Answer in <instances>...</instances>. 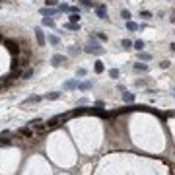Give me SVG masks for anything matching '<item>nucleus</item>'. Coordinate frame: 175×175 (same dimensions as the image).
<instances>
[{
    "mask_svg": "<svg viewBox=\"0 0 175 175\" xmlns=\"http://www.w3.org/2000/svg\"><path fill=\"white\" fill-rule=\"evenodd\" d=\"M109 76H111V78H119V70H117V68L109 70Z\"/></svg>",
    "mask_w": 175,
    "mask_h": 175,
    "instance_id": "obj_27",
    "label": "nucleus"
},
{
    "mask_svg": "<svg viewBox=\"0 0 175 175\" xmlns=\"http://www.w3.org/2000/svg\"><path fill=\"white\" fill-rule=\"evenodd\" d=\"M18 64H19L18 57H14V60H12V70H16V68H18Z\"/></svg>",
    "mask_w": 175,
    "mask_h": 175,
    "instance_id": "obj_29",
    "label": "nucleus"
},
{
    "mask_svg": "<svg viewBox=\"0 0 175 175\" xmlns=\"http://www.w3.org/2000/svg\"><path fill=\"white\" fill-rule=\"evenodd\" d=\"M78 88H80V90H90L91 84H90V82H84V84H78Z\"/></svg>",
    "mask_w": 175,
    "mask_h": 175,
    "instance_id": "obj_23",
    "label": "nucleus"
},
{
    "mask_svg": "<svg viewBox=\"0 0 175 175\" xmlns=\"http://www.w3.org/2000/svg\"><path fill=\"white\" fill-rule=\"evenodd\" d=\"M140 58H142V60H150L152 57H150L148 53H140Z\"/></svg>",
    "mask_w": 175,
    "mask_h": 175,
    "instance_id": "obj_30",
    "label": "nucleus"
},
{
    "mask_svg": "<svg viewBox=\"0 0 175 175\" xmlns=\"http://www.w3.org/2000/svg\"><path fill=\"white\" fill-rule=\"evenodd\" d=\"M47 2V6H55V4H57V0H45Z\"/></svg>",
    "mask_w": 175,
    "mask_h": 175,
    "instance_id": "obj_34",
    "label": "nucleus"
},
{
    "mask_svg": "<svg viewBox=\"0 0 175 175\" xmlns=\"http://www.w3.org/2000/svg\"><path fill=\"white\" fill-rule=\"evenodd\" d=\"M35 39H37V43L41 47L45 45L47 43V39H45V33H43V29H41V27H35Z\"/></svg>",
    "mask_w": 175,
    "mask_h": 175,
    "instance_id": "obj_3",
    "label": "nucleus"
},
{
    "mask_svg": "<svg viewBox=\"0 0 175 175\" xmlns=\"http://www.w3.org/2000/svg\"><path fill=\"white\" fill-rule=\"evenodd\" d=\"M78 76H86V68H78Z\"/></svg>",
    "mask_w": 175,
    "mask_h": 175,
    "instance_id": "obj_33",
    "label": "nucleus"
},
{
    "mask_svg": "<svg viewBox=\"0 0 175 175\" xmlns=\"http://www.w3.org/2000/svg\"><path fill=\"white\" fill-rule=\"evenodd\" d=\"M0 41H4V39H2V35H0Z\"/></svg>",
    "mask_w": 175,
    "mask_h": 175,
    "instance_id": "obj_38",
    "label": "nucleus"
},
{
    "mask_svg": "<svg viewBox=\"0 0 175 175\" xmlns=\"http://www.w3.org/2000/svg\"><path fill=\"white\" fill-rule=\"evenodd\" d=\"M51 62H53V66H60V64L66 62V57H62V55H53Z\"/></svg>",
    "mask_w": 175,
    "mask_h": 175,
    "instance_id": "obj_4",
    "label": "nucleus"
},
{
    "mask_svg": "<svg viewBox=\"0 0 175 175\" xmlns=\"http://www.w3.org/2000/svg\"><path fill=\"white\" fill-rule=\"evenodd\" d=\"M41 14H43V16H55V14H57V10H55V8H41Z\"/></svg>",
    "mask_w": 175,
    "mask_h": 175,
    "instance_id": "obj_7",
    "label": "nucleus"
},
{
    "mask_svg": "<svg viewBox=\"0 0 175 175\" xmlns=\"http://www.w3.org/2000/svg\"><path fill=\"white\" fill-rule=\"evenodd\" d=\"M132 45H134V49H136V51L140 53V51H142V49H144V41H142V39H138V41H134Z\"/></svg>",
    "mask_w": 175,
    "mask_h": 175,
    "instance_id": "obj_12",
    "label": "nucleus"
},
{
    "mask_svg": "<svg viewBox=\"0 0 175 175\" xmlns=\"http://www.w3.org/2000/svg\"><path fill=\"white\" fill-rule=\"evenodd\" d=\"M80 2H82L86 8H91V6H93V2H91V0H80Z\"/></svg>",
    "mask_w": 175,
    "mask_h": 175,
    "instance_id": "obj_28",
    "label": "nucleus"
},
{
    "mask_svg": "<svg viewBox=\"0 0 175 175\" xmlns=\"http://www.w3.org/2000/svg\"><path fill=\"white\" fill-rule=\"evenodd\" d=\"M93 68H95V72H97V74H101V72H103V62H101V60H97Z\"/></svg>",
    "mask_w": 175,
    "mask_h": 175,
    "instance_id": "obj_15",
    "label": "nucleus"
},
{
    "mask_svg": "<svg viewBox=\"0 0 175 175\" xmlns=\"http://www.w3.org/2000/svg\"><path fill=\"white\" fill-rule=\"evenodd\" d=\"M35 130H37V132H43V130H45V125H37Z\"/></svg>",
    "mask_w": 175,
    "mask_h": 175,
    "instance_id": "obj_32",
    "label": "nucleus"
},
{
    "mask_svg": "<svg viewBox=\"0 0 175 175\" xmlns=\"http://www.w3.org/2000/svg\"><path fill=\"white\" fill-rule=\"evenodd\" d=\"M12 144V140L10 138H6V136H0V146H10Z\"/></svg>",
    "mask_w": 175,
    "mask_h": 175,
    "instance_id": "obj_14",
    "label": "nucleus"
},
{
    "mask_svg": "<svg viewBox=\"0 0 175 175\" xmlns=\"http://www.w3.org/2000/svg\"><path fill=\"white\" fill-rule=\"evenodd\" d=\"M64 27L66 29H70V31H80V24H72V21H68Z\"/></svg>",
    "mask_w": 175,
    "mask_h": 175,
    "instance_id": "obj_9",
    "label": "nucleus"
},
{
    "mask_svg": "<svg viewBox=\"0 0 175 175\" xmlns=\"http://www.w3.org/2000/svg\"><path fill=\"white\" fill-rule=\"evenodd\" d=\"M121 16H123V19L130 21V12H129V10H123V12H121Z\"/></svg>",
    "mask_w": 175,
    "mask_h": 175,
    "instance_id": "obj_20",
    "label": "nucleus"
},
{
    "mask_svg": "<svg viewBox=\"0 0 175 175\" xmlns=\"http://www.w3.org/2000/svg\"><path fill=\"white\" fill-rule=\"evenodd\" d=\"M70 53H72V55H78V53H80V49H76V47H72V49H70Z\"/></svg>",
    "mask_w": 175,
    "mask_h": 175,
    "instance_id": "obj_35",
    "label": "nucleus"
},
{
    "mask_svg": "<svg viewBox=\"0 0 175 175\" xmlns=\"http://www.w3.org/2000/svg\"><path fill=\"white\" fill-rule=\"evenodd\" d=\"M123 99L127 101V103H132V101H134V93H130V91H125V93H123Z\"/></svg>",
    "mask_w": 175,
    "mask_h": 175,
    "instance_id": "obj_8",
    "label": "nucleus"
},
{
    "mask_svg": "<svg viewBox=\"0 0 175 175\" xmlns=\"http://www.w3.org/2000/svg\"><path fill=\"white\" fill-rule=\"evenodd\" d=\"M121 47H123V49H130V47H132V43H130L129 39H123V43H121Z\"/></svg>",
    "mask_w": 175,
    "mask_h": 175,
    "instance_id": "obj_19",
    "label": "nucleus"
},
{
    "mask_svg": "<svg viewBox=\"0 0 175 175\" xmlns=\"http://www.w3.org/2000/svg\"><path fill=\"white\" fill-rule=\"evenodd\" d=\"M97 39H99V41H105L107 35H105V33H97Z\"/></svg>",
    "mask_w": 175,
    "mask_h": 175,
    "instance_id": "obj_31",
    "label": "nucleus"
},
{
    "mask_svg": "<svg viewBox=\"0 0 175 175\" xmlns=\"http://www.w3.org/2000/svg\"><path fill=\"white\" fill-rule=\"evenodd\" d=\"M31 76H33V70H31V68H26V70H24V74H21V78H24V80H29Z\"/></svg>",
    "mask_w": 175,
    "mask_h": 175,
    "instance_id": "obj_13",
    "label": "nucleus"
},
{
    "mask_svg": "<svg viewBox=\"0 0 175 175\" xmlns=\"http://www.w3.org/2000/svg\"><path fill=\"white\" fill-rule=\"evenodd\" d=\"M37 101H41V97H39V95H35V97H27L24 103H37Z\"/></svg>",
    "mask_w": 175,
    "mask_h": 175,
    "instance_id": "obj_17",
    "label": "nucleus"
},
{
    "mask_svg": "<svg viewBox=\"0 0 175 175\" xmlns=\"http://www.w3.org/2000/svg\"><path fill=\"white\" fill-rule=\"evenodd\" d=\"M169 19H171V24H175V16H171V18H169Z\"/></svg>",
    "mask_w": 175,
    "mask_h": 175,
    "instance_id": "obj_37",
    "label": "nucleus"
},
{
    "mask_svg": "<svg viewBox=\"0 0 175 175\" xmlns=\"http://www.w3.org/2000/svg\"><path fill=\"white\" fill-rule=\"evenodd\" d=\"M49 43H53V45H58V37H57V35H49Z\"/></svg>",
    "mask_w": 175,
    "mask_h": 175,
    "instance_id": "obj_22",
    "label": "nucleus"
},
{
    "mask_svg": "<svg viewBox=\"0 0 175 175\" xmlns=\"http://www.w3.org/2000/svg\"><path fill=\"white\" fill-rule=\"evenodd\" d=\"M41 24H43V26H49V27H53V26H55V19H53L51 16H49V18H47V16H45V18H43V21H41Z\"/></svg>",
    "mask_w": 175,
    "mask_h": 175,
    "instance_id": "obj_10",
    "label": "nucleus"
},
{
    "mask_svg": "<svg viewBox=\"0 0 175 175\" xmlns=\"http://www.w3.org/2000/svg\"><path fill=\"white\" fill-rule=\"evenodd\" d=\"M4 45H6V49L12 53L14 57H18V55H19V47H18L16 41H12V39H4Z\"/></svg>",
    "mask_w": 175,
    "mask_h": 175,
    "instance_id": "obj_2",
    "label": "nucleus"
},
{
    "mask_svg": "<svg viewBox=\"0 0 175 175\" xmlns=\"http://www.w3.org/2000/svg\"><path fill=\"white\" fill-rule=\"evenodd\" d=\"M74 88H78L76 80H70V82H66V84H64V90H74Z\"/></svg>",
    "mask_w": 175,
    "mask_h": 175,
    "instance_id": "obj_11",
    "label": "nucleus"
},
{
    "mask_svg": "<svg viewBox=\"0 0 175 175\" xmlns=\"http://www.w3.org/2000/svg\"><path fill=\"white\" fill-rule=\"evenodd\" d=\"M140 18H144V19H150V18H152V14L144 10V12H140Z\"/></svg>",
    "mask_w": 175,
    "mask_h": 175,
    "instance_id": "obj_25",
    "label": "nucleus"
},
{
    "mask_svg": "<svg viewBox=\"0 0 175 175\" xmlns=\"http://www.w3.org/2000/svg\"><path fill=\"white\" fill-rule=\"evenodd\" d=\"M86 53H95V55H103L105 49H103V47H99V43H97V41H90V43L86 45Z\"/></svg>",
    "mask_w": 175,
    "mask_h": 175,
    "instance_id": "obj_1",
    "label": "nucleus"
},
{
    "mask_svg": "<svg viewBox=\"0 0 175 175\" xmlns=\"http://www.w3.org/2000/svg\"><path fill=\"white\" fill-rule=\"evenodd\" d=\"M95 12H97V16H99L101 19H105V18H107V10H105V6H103V4H99Z\"/></svg>",
    "mask_w": 175,
    "mask_h": 175,
    "instance_id": "obj_6",
    "label": "nucleus"
},
{
    "mask_svg": "<svg viewBox=\"0 0 175 175\" xmlns=\"http://www.w3.org/2000/svg\"><path fill=\"white\" fill-rule=\"evenodd\" d=\"M58 12H70V6L68 4H62V6L58 8Z\"/></svg>",
    "mask_w": 175,
    "mask_h": 175,
    "instance_id": "obj_26",
    "label": "nucleus"
},
{
    "mask_svg": "<svg viewBox=\"0 0 175 175\" xmlns=\"http://www.w3.org/2000/svg\"><path fill=\"white\" fill-rule=\"evenodd\" d=\"M169 49H171V51L175 53V43H171V47H169Z\"/></svg>",
    "mask_w": 175,
    "mask_h": 175,
    "instance_id": "obj_36",
    "label": "nucleus"
},
{
    "mask_svg": "<svg viewBox=\"0 0 175 175\" xmlns=\"http://www.w3.org/2000/svg\"><path fill=\"white\" fill-rule=\"evenodd\" d=\"M134 68H136V70H148V66H146V64H140V62H136Z\"/></svg>",
    "mask_w": 175,
    "mask_h": 175,
    "instance_id": "obj_24",
    "label": "nucleus"
},
{
    "mask_svg": "<svg viewBox=\"0 0 175 175\" xmlns=\"http://www.w3.org/2000/svg\"><path fill=\"white\" fill-rule=\"evenodd\" d=\"M127 27H129L130 31H134V29H138V26H136L134 21H127Z\"/></svg>",
    "mask_w": 175,
    "mask_h": 175,
    "instance_id": "obj_21",
    "label": "nucleus"
},
{
    "mask_svg": "<svg viewBox=\"0 0 175 175\" xmlns=\"http://www.w3.org/2000/svg\"><path fill=\"white\" fill-rule=\"evenodd\" d=\"M70 21H72V24H78V21H80V14L72 12V14H70Z\"/></svg>",
    "mask_w": 175,
    "mask_h": 175,
    "instance_id": "obj_16",
    "label": "nucleus"
},
{
    "mask_svg": "<svg viewBox=\"0 0 175 175\" xmlns=\"http://www.w3.org/2000/svg\"><path fill=\"white\" fill-rule=\"evenodd\" d=\"M18 134H19V136H24V138H31V136H33V130L29 129V127H24V129H19V130H18Z\"/></svg>",
    "mask_w": 175,
    "mask_h": 175,
    "instance_id": "obj_5",
    "label": "nucleus"
},
{
    "mask_svg": "<svg viewBox=\"0 0 175 175\" xmlns=\"http://www.w3.org/2000/svg\"><path fill=\"white\" fill-rule=\"evenodd\" d=\"M58 97H60L58 91H51V93H47V99H58Z\"/></svg>",
    "mask_w": 175,
    "mask_h": 175,
    "instance_id": "obj_18",
    "label": "nucleus"
}]
</instances>
